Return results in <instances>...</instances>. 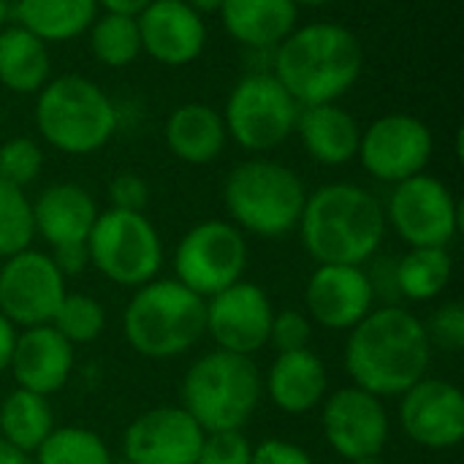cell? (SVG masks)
Wrapping results in <instances>:
<instances>
[{"label":"cell","instance_id":"obj_46","mask_svg":"<svg viewBox=\"0 0 464 464\" xmlns=\"http://www.w3.org/2000/svg\"><path fill=\"white\" fill-rule=\"evenodd\" d=\"M296 8L299 5H310V8H318V5H326V3H332V0H291Z\"/></svg>","mask_w":464,"mask_h":464},{"label":"cell","instance_id":"obj_8","mask_svg":"<svg viewBox=\"0 0 464 464\" xmlns=\"http://www.w3.org/2000/svg\"><path fill=\"white\" fill-rule=\"evenodd\" d=\"M87 250L90 266H95L109 283L133 291L155 280L163 266L160 234L144 212H98L87 237Z\"/></svg>","mask_w":464,"mask_h":464},{"label":"cell","instance_id":"obj_10","mask_svg":"<svg viewBox=\"0 0 464 464\" xmlns=\"http://www.w3.org/2000/svg\"><path fill=\"white\" fill-rule=\"evenodd\" d=\"M250 253L245 234L231 220L196 223L174 247V280L209 299L239 283Z\"/></svg>","mask_w":464,"mask_h":464},{"label":"cell","instance_id":"obj_39","mask_svg":"<svg viewBox=\"0 0 464 464\" xmlns=\"http://www.w3.org/2000/svg\"><path fill=\"white\" fill-rule=\"evenodd\" d=\"M250 464H315L313 457L291 443V440H283V438H269L258 446H253V462Z\"/></svg>","mask_w":464,"mask_h":464},{"label":"cell","instance_id":"obj_32","mask_svg":"<svg viewBox=\"0 0 464 464\" xmlns=\"http://www.w3.org/2000/svg\"><path fill=\"white\" fill-rule=\"evenodd\" d=\"M33 239V201L22 188L0 179V261L27 250Z\"/></svg>","mask_w":464,"mask_h":464},{"label":"cell","instance_id":"obj_34","mask_svg":"<svg viewBox=\"0 0 464 464\" xmlns=\"http://www.w3.org/2000/svg\"><path fill=\"white\" fill-rule=\"evenodd\" d=\"M44 169V150L27 139V136H14L0 144V179L14 185V188H27L41 177Z\"/></svg>","mask_w":464,"mask_h":464},{"label":"cell","instance_id":"obj_20","mask_svg":"<svg viewBox=\"0 0 464 464\" xmlns=\"http://www.w3.org/2000/svg\"><path fill=\"white\" fill-rule=\"evenodd\" d=\"M73 345L63 334H57L52 324L30 326L16 334L8 370L19 389L52 397L60 389H65V383L73 375Z\"/></svg>","mask_w":464,"mask_h":464},{"label":"cell","instance_id":"obj_30","mask_svg":"<svg viewBox=\"0 0 464 464\" xmlns=\"http://www.w3.org/2000/svg\"><path fill=\"white\" fill-rule=\"evenodd\" d=\"M90 49L106 68H128L141 54V35L136 16L103 11L90 24Z\"/></svg>","mask_w":464,"mask_h":464},{"label":"cell","instance_id":"obj_7","mask_svg":"<svg viewBox=\"0 0 464 464\" xmlns=\"http://www.w3.org/2000/svg\"><path fill=\"white\" fill-rule=\"evenodd\" d=\"M114 101L87 76L65 73L49 79L35 101V128L63 155H92L117 133Z\"/></svg>","mask_w":464,"mask_h":464},{"label":"cell","instance_id":"obj_37","mask_svg":"<svg viewBox=\"0 0 464 464\" xmlns=\"http://www.w3.org/2000/svg\"><path fill=\"white\" fill-rule=\"evenodd\" d=\"M253 443L245 432H207L196 464H250Z\"/></svg>","mask_w":464,"mask_h":464},{"label":"cell","instance_id":"obj_29","mask_svg":"<svg viewBox=\"0 0 464 464\" xmlns=\"http://www.w3.org/2000/svg\"><path fill=\"white\" fill-rule=\"evenodd\" d=\"M394 277L400 299L432 302L449 288L454 277V258L449 247H411L400 261H394Z\"/></svg>","mask_w":464,"mask_h":464},{"label":"cell","instance_id":"obj_43","mask_svg":"<svg viewBox=\"0 0 464 464\" xmlns=\"http://www.w3.org/2000/svg\"><path fill=\"white\" fill-rule=\"evenodd\" d=\"M30 462V457H24L19 449H14L11 443H5L3 438H0V464H27Z\"/></svg>","mask_w":464,"mask_h":464},{"label":"cell","instance_id":"obj_1","mask_svg":"<svg viewBox=\"0 0 464 464\" xmlns=\"http://www.w3.org/2000/svg\"><path fill=\"white\" fill-rule=\"evenodd\" d=\"M343 364L353 386L381 400L405 394L432 364L424 321L400 304L375 307L348 332Z\"/></svg>","mask_w":464,"mask_h":464},{"label":"cell","instance_id":"obj_27","mask_svg":"<svg viewBox=\"0 0 464 464\" xmlns=\"http://www.w3.org/2000/svg\"><path fill=\"white\" fill-rule=\"evenodd\" d=\"M98 16V0H16L14 24L24 27L44 44H63L90 30Z\"/></svg>","mask_w":464,"mask_h":464},{"label":"cell","instance_id":"obj_35","mask_svg":"<svg viewBox=\"0 0 464 464\" xmlns=\"http://www.w3.org/2000/svg\"><path fill=\"white\" fill-rule=\"evenodd\" d=\"M432 351L459 353L464 351V304L459 302H443L430 321L424 324Z\"/></svg>","mask_w":464,"mask_h":464},{"label":"cell","instance_id":"obj_24","mask_svg":"<svg viewBox=\"0 0 464 464\" xmlns=\"http://www.w3.org/2000/svg\"><path fill=\"white\" fill-rule=\"evenodd\" d=\"M163 136L171 155L190 166H207L218 160L228 141L223 114L198 101L177 106L166 120Z\"/></svg>","mask_w":464,"mask_h":464},{"label":"cell","instance_id":"obj_19","mask_svg":"<svg viewBox=\"0 0 464 464\" xmlns=\"http://www.w3.org/2000/svg\"><path fill=\"white\" fill-rule=\"evenodd\" d=\"M141 52L155 63L179 68L193 63L207 46L204 16L196 14L185 0H152L139 16Z\"/></svg>","mask_w":464,"mask_h":464},{"label":"cell","instance_id":"obj_16","mask_svg":"<svg viewBox=\"0 0 464 464\" xmlns=\"http://www.w3.org/2000/svg\"><path fill=\"white\" fill-rule=\"evenodd\" d=\"M402 432L427 451H451L464 438V394L443 378H421L400 394Z\"/></svg>","mask_w":464,"mask_h":464},{"label":"cell","instance_id":"obj_45","mask_svg":"<svg viewBox=\"0 0 464 464\" xmlns=\"http://www.w3.org/2000/svg\"><path fill=\"white\" fill-rule=\"evenodd\" d=\"M8 19H11V3L8 0H0V30L8 24Z\"/></svg>","mask_w":464,"mask_h":464},{"label":"cell","instance_id":"obj_22","mask_svg":"<svg viewBox=\"0 0 464 464\" xmlns=\"http://www.w3.org/2000/svg\"><path fill=\"white\" fill-rule=\"evenodd\" d=\"M98 218V204L76 182H54L44 188L33 201V226L35 234L49 245L87 242Z\"/></svg>","mask_w":464,"mask_h":464},{"label":"cell","instance_id":"obj_18","mask_svg":"<svg viewBox=\"0 0 464 464\" xmlns=\"http://www.w3.org/2000/svg\"><path fill=\"white\" fill-rule=\"evenodd\" d=\"M375 310L372 283L364 266L318 264L304 285V313L329 332H351Z\"/></svg>","mask_w":464,"mask_h":464},{"label":"cell","instance_id":"obj_11","mask_svg":"<svg viewBox=\"0 0 464 464\" xmlns=\"http://www.w3.org/2000/svg\"><path fill=\"white\" fill-rule=\"evenodd\" d=\"M383 215L408 247H449L462 223L451 188L427 171L397 182Z\"/></svg>","mask_w":464,"mask_h":464},{"label":"cell","instance_id":"obj_33","mask_svg":"<svg viewBox=\"0 0 464 464\" xmlns=\"http://www.w3.org/2000/svg\"><path fill=\"white\" fill-rule=\"evenodd\" d=\"M52 326L57 329V334H63L73 348L76 345H87L92 340H98L106 329V310L98 299L87 296V294H65Z\"/></svg>","mask_w":464,"mask_h":464},{"label":"cell","instance_id":"obj_2","mask_svg":"<svg viewBox=\"0 0 464 464\" xmlns=\"http://www.w3.org/2000/svg\"><path fill=\"white\" fill-rule=\"evenodd\" d=\"M383 204L362 185L329 182L307 193L299 239L315 264L364 266L375 258L386 237Z\"/></svg>","mask_w":464,"mask_h":464},{"label":"cell","instance_id":"obj_14","mask_svg":"<svg viewBox=\"0 0 464 464\" xmlns=\"http://www.w3.org/2000/svg\"><path fill=\"white\" fill-rule=\"evenodd\" d=\"M65 294V277L49 253L27 247L0 266V315L16 329L52 324Z\"/></svg>","mask_w":464,"mask_h":464},{"label":"cell","instance_id":"obj_23","mask_svg":"<svg viewBox=\"0 0 464 464\" xmlns=\"http://www.w3.org/2000/svg\"><path fill=\"white\" fill-rule=\"evenodd\" d=\"M294 133L299 136L304 152L321 166H345L359 155L362 125L337 103L299 106Z\"/></svg>","mask_w":464,"mask_h":464},{"label":"cell","instance_id":"obj_42","mask_svg":"<svg viewBox=\"0 0 464 464\" xmlns=\"http://www.w3.org/2000/svg\"><path fill=\"white\" fill-rule=\"evenodd\" d=\"M152 0H98V8L111 11V14H125V16H139Z\"/></svg>","mask_w":464,"mask_h":464},{"label":"cell","instance_id":"obj_9","mask_svg":"<svg viewBox=\"0 0 464 464\" xmlns=\"http://www.w3.org/2000/svg\"><path fill=\"white\" fill-rule=\"evenodd\" d=\"M299 103L285 92V87L269 71L242 76L223 111L226 133L242 150L261 155L280 147L296 125Z\"/></svg>","mask_w":464,"mask_h":464},{"label":"cell","instance_id":"obj_26","mask_svg":"<svg viewBox=\"0 0 464 464\" xmlns=\"http://www.w3.org/2000/svg\"><path fill=\"white\" fill-rule=\"evenodd\" d=\"M49 79V44L19 24H5L0 30V84L16 95H38Z\"/></svg>","mask_w":464,"mask_h":464},{"label":"cell","instance_id":"obj_5","mask_svg":"<svg viewBox=\"0 0 464 464\" xmlns=\"http://www.w3.org/2000/svg\"><path fill=\"white\" fill-rule=\"evenodd\" d=\"M264 397V375L250 356L209 351L198 356L179 386V405L204 432H239Z\"/></svg>","mask_w":464,"mask_h":464},{"label":"cell","instance_id":"obj_15","mask_svg":"<svg viewBox=\"0 0 464 464\" xmlns=\"http://www.w3.org/2000/svg\"><path fill=\"white\" fill-rule=\"evenodd\" d=\"M272 299L250 280H239L207 299V334L220 351L250 356L269 345Z\"/></svg>","mask_w":464,"mask_h":464},{"label":"cell","instance_id":"obj_49","mask_svg":"<svg viewBox=\"0 0 464 464\" xmlns=\"http://www.w3.org/2000/svg\"><path fill=\"white\" fill-rule=\"evenodd\" d=\"M0 128H3V111H0Z\"/></svg>","mask_w":464,"mask_h":464},{"label":"cell","instance_id":"obj_48","mask_svg":"<svg viewBox=\"0 0 464 464\" xmlns=\"http://www.w3.org/2000/svg\"><path fill=\"white\" fill-rule=\"evenodd\" d=\"M111 464H130L128 459H120V462H111Z\"/></svg>","mask_w":464,"mask_h":464},{"label":"cell","instance_id":"obj_38","mask_svg":"<svg viewBox=\"0 0 464 464\" xmlns=\"http://www.w3.org/2000/svg\"><path fill=\"white\" fill-rule=\"evenodd\" d=\"M106 196H109V209H122V212H144L147 204H150V185L139 177V174H117L111 177L109 188H106Z\"/></svg>","mask_w":464,"mask_h":464},{"label":"cell","instance_id":"obj_31","mask_svg":"<svg viewBox=\"0 0 464 464\" xmlns=\"http://www.w3.org/2000/svg\"><path fill=\"white\" fill-rule=\"evenodd\" d=\"M35 464H111L106 440L84 427H54L33 454Z\"/></svg>","mask_w":464,"mask_h":464},{"label":"cell","instance_id":"obj_40","mask_svg":"<svg viewBox=\"0 0 464 464\" xmlns=\"http://www.w3.org/2000/svg\"><path fill=\"white\" fill-rule=\"evenodd\" d=\"M52 261L60 269V275L68 277H79L90 269V250L87 242H68V245H57L52 247Z\"/></svg>","mask_w":464,"mask_h":464},{"label":"cell","instance_id":"obj_36","mask_svg":"<svg viewBox=\"0 0 464 464\" xmlns=\"http://www.w3.org/2000/svg\"><path fill=\"white\" fill-rule=\"evenodd\" d=\"M313 321L302 310H280L272 315L269 326V345L277 353H291V351H304L310 348L313 340Z\"/></svg>","mask_w":464,"mask_h":464},{"label":"cell","instance_id":"obj_4","mask_svg":"<svg viewBox=\"0 0 464 464\" xmlns=\"http://www.w3.org/2000/svg\"><path fill=\"white\" fill-rule=\"evenodd\" d=\"M122 334L139 356L171 362L204 340L207 299L174 277H155L139 285L125 304Z\"/></svg>","mask_w":464,"mask_h":464},{"label":"cell","instance_id":"obj_44","mask_svg":"<svg viewBox=\"0 0 464 464\" xmlns=\"http://www.w3.org/2000/svg\"><path fill=\"white\" fill-rule=\"evenodd\" d=\"M196 14H218L220 11V5H223V0H185Z\"/></svg>","mask_w":464,"mask_h":464},{"label":"cell","instance_id":"obj_47","mask_svg":"<svg viewBox=\"0 0 464 464\" xmlns=\"http://www.w3.org/2000/svg\"><path fill=\"white\" fill-rule=\"evenodd\" d=\"M359 464H381V459H370V462H359Z\"/></svg>","mask_w":464,"mask_h":464},{"label":"cell","instance_id":"obj_21","mask_svg":"<svg viewBox=\"0 0 464 464\" xmlns=\"http://www.w3.org/2000/svg\"><path fill=\"white\" fill-rule=\"evenodd\" d=\"M264 392L277 411L288 416H304L321 408L326 400L329 370L313 348L277 353L264 378Z\"/></svg>","mask_w":464,"mask_h":464},{"label":"cell","instance_id":"obj_17","mask_svg":"<svg viewBox=\"0 0 464 464\" xmlns=\"http://www.w3.org/2000/svg\"><path fill=\"white\" fill-rule=\"evenodd\" d=\"M204 430L182 405L139 413L122 435V459L130 464H196Z\"/></svg>","mask_w":464,"mask_h":464},{"label":"cell","instance_id":"obj_6","mask_svg":"<svg viewBox=\"0 0 464 464\" xmlns=\"http://www.w3.org/2000/svg\"><path fill=\"white\" fill-rule=\"evenodd\" d=\"M223 201L231 223L242 234L280 239L296 231L307 188L294 169L258 155L228 171Z\"/></svg>","mask_w":464,"mask_h":464},{"label":"cell","instance_id":"obj_41","mask_svg":"<svg viewBox=\"0 0 464 464\" xmlns=\"http://www.w3.org/2000/svg\"><path fill=\"white\" fill-rule=\"evenodd\" d=\"M16 334H19V329H16L5 315H0V375H3V372H8V367H11V356H14Z\"/></svg>","mask_w":464,"mask_h":464},{"label":"cell","instance_id":"obj_25","mask_svg":"<svg viewBox=\"0 0 464 464\" xmlns=\"http://www.w3.org/2000/svg\"><path fill=\"white\" fill-rule=\"evenodd\" d=\"M226 33L247 49H275L294 27L299 8L291 0H223Z\"/></svg>","mask_w":464,"mask_h":464},{"label":"cell","instance_id":"obj_12","mask_svg":"<svg viewBox=\"0 0 464 464\" xmlns=\"http://www.w3.org/2000/svg\"><path fill=\"white\" fill-rule=\"evenodd\" d=\"M321 432L343 462L359 464L381 459L392 435V421L381 397L351 383L329 392L321 402Z\"/></svg>","mask_w":464,"mask_h":464},{"label":"cell","instance_id":"obj_13","mask_svg":"<svg viewBox=\"0 0 464 464\" xmlns=\"http://www.w3.org/2000/svg\"><path fill=\"white\" fill-rule=\"evenodd\" d=\"M435 139L424 120L413 114H383L362 128L359 160L378 182L397 185L421 174L432 160Z\"/></svg>","mask_w":464,"mask_h":464},{"label":"cell","instance_id":"obj_3","mask_svg":"<svg viewBox=\"0 0 464 464\" xmlns=\"http://www.w3.org/2000/svg\"><path fill=\"white\" fill-rule=\"evenodd\" d=\"M364 49L353 30L334 22L294 27L277 46L272 73L299 106L337 103L362 76Z\"/></svg>","mask_w":464,"mask_h":464},{"label":"cell","instance_id":"obj_28","mask_svg":"<svg viewBox=\"0 0 464 464\" xmlns=\"http://www.w3.org/2000/svg\"><path fill=\"white\" fill-rule=\"evenodd\" d=\"M54 411L49 397H41L27 389H14L0 402V438L19 449L24 457H33L38 446L54 430Z\"/></svg>","mask_w":464,"mask_h":464}]
</instances>
